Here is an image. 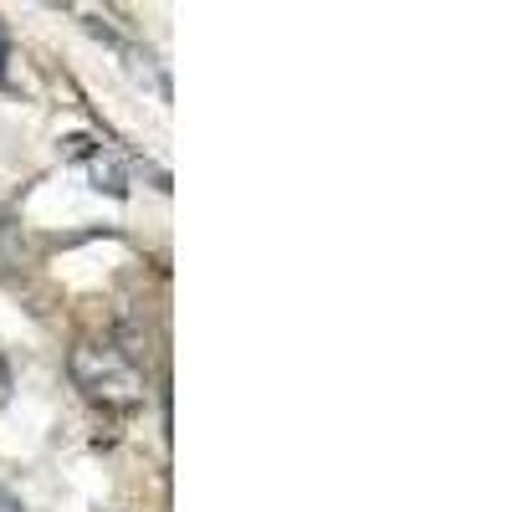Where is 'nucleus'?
<instances>
[{
    "mask_svg": "<svg viewBox=\"0 0 512 512\" xmlns=\"http://www.w3.org/2000/svg\"><path fill=\"white\" fill-rule=\"evenodd\" d=\"M0 512H21V507H16V497H6V492H0Z\"/></svg>",
    "mask_w": 512,
    "mask_h": 512,
    "instance_id": "7ed1b4c3",
    "label": "nucleus"
},
{
    "mask_svg": "<svg viewBox=\"0 0 512 512\" xmlns=\"http://www.w3.org/2000/svg\"><path fill=\"white\" fill-rule=\"evenodd\" d=\"M72 154H77L82 164H88L93 190H108V195H123V190H128V180H123V169H118V159H113V154L88 149V139H72Z\"/></svg>",
    "mask_w": 512,
    "mask_h": 512,
    "instance_id": "f03ea898",
    "label": "nucleus"
},
{
    "mask_svg": "<svg viewBox=\"0 0 512 512\" xmlns=\"http://www.w3.org/2000/svg\"><path fill=\"white\" fill-rule=\"evenodd\" d=\"M67 364H72L77 390L108 410H128L144 400V369L113 344H77Z\"/></svg>",
    "mask_w": 512,
    "mask_h": 512,
    "instance_id": "f257e3e1",
    "label": "nucleus"
},
{
    "mask_svg": "<svg viewBox=\"0 0 512 512\" xmlns=\"http://www.w3.org/2000/svg\"><path fill=\"white\" fill-rule=\"evenodd\" d=\"M0 62H6V31H0Z\"/></svg>",
    "mask_w": 512,
    "mask_h": 512,
    "instance_id": "20e7f679",
    "label": "nucleus"
}]
</instances>
